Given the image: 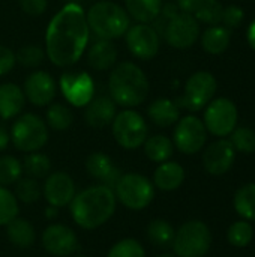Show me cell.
Segmentation results:
<instances>
[{
  "label": "cell",
  "mask_w": 255,
  "mask_h": 257,
  "mask_svg": "<svg viewBox=\"0 0 255 257\" xmlns=\"http://www.w3.org/2000/svg\"><path fill=\"white\" fill-rule=\"evenodd\" d=\"M89 26L84 9L74 2L66 3L50 21L45 32V53L56 66L75 65L86 51Z\"/></svg>",
  "instance_id": "1"
},
{
  "label": "cell",
  "mask_w": 255,
  "mask_h": 257,
  "mask_svg": "<svg viewBox=\"0 0 255 257\" xmlns=\"http://www.w3.org/2000/svg\"><path fill=\"white\" fill-rule=\"evenodd\" d=\"M116 206L117 199L114 190L99 184L77 193L69 203V212L78 227L95 230L114 215Z\"/></svg>",
  "instance_id": "2"
},
{
  "label": "cell",
  "mask_w": 255,
  "mask_h": 257,
  "mask_svg": "<svg viewBox=\"0 0 255 257\" xmlns=\"http://www.w3.org/2000/svg\"><path fill=\"white\" fill-rule=\"evenodd\" d=\"M108 90L116 105L125 108L138 107L149 95V80L138 65L120 62L110 72Z\"/></svg>",
  "instance_id": "3"
},
{
  "label": "cell",
  "mask_w": 255,
  "mask_h": 257,
  "mask_svg": "<svg viewBox=\"0 0 255 257\" xmlns=\"http://www.w3.org/2000/svg\"><path fill=\"white\" fill-rule=\"evenodd\" d=\"M89 30L99 39L113 41L126 33L131 27V17L125 8L111 0H101L92 5L86 14Z\"/></svg>",
  "instance_id": "4"
},
{
  "label": "cell",
  "mask_w": 255,
  "mask_h": 257,
  "mask_svg": "<svg viewBox=\"0 0 255 257\" xmlns=\"http://www.w3.org/2000/svg\"><path fill=\"white\" fill-rule=\"evenodd\" d=\"M116 199L131 211L146 209L155 199L153 182L140 173H125L113 188Z\"/></svg>",
  "instance_id": "5"
},
{
  "label": "cell",
  "mask_w": 255,
  "mask_h": 257,
  "mask_svg": "<svg viewBox=\"0 0 255 257\" xmlns=\"http://www.w3.org/2000/svg\"><path fill=\"white\" fill-rule=\"evenodd\" d=\"M171 247L177 257H204L212 247V232L200 220L186 221L176 232Z\"/></svg>",
  "instance_id": "6"
},
{
  "label": "cell",
  "mask_w": 255,
  "mask_h": 257,
  "mask_svg": "<svg viewBox=\"0 0 255 257\" xmlns=\"http://www.w3.org/2000/svg\"><path fill=\"white\" fill-rule=\"evenodd\" d=\"M9 136L17 151L24 154L38 152L48 142V126L38 114L26 113L14 122Z\"/></svg>",
  "instance_id": "7"
},
{
  "label": "cell",
  "mask_w": 255,
  "mask_h": 257,
  "mask_svg": "<svg viewBox=\"0 0 255 257\" xmlns=\"http://www.w3.org/2000/svg\"><path fill=\"white\" fill-rule=\"evenodd\" d=\"M111 131L116 143L128 151L141 148L149 134L144 117L132 108L122 110L116 114L111 123Z\"/></svg>",
  "instance_id": "8"
},
{
  "label": "cell",
  "mask_w": 255,
  "mask_h": 257,
  "mask_svg": "<svg viewBox=\"0 0 255 257\" xmlns=\"http://www.w3.org/2000/svg\"><path fill=\"white\" fill-rule=\"evenodd\" d=\"M237 119L239 113L236 104L228 98H216L206 105L203 123L207 133L224 139L233 133L237 125Z\"/></svg>",
  "instance_id": "9"
},
{
  "label": "cell",
  "mask_w": 255,
  "mask_h": 257,
  "mask_svg": "<svg viewBox=\"0 0 255 257\" xmlns=\"http://www.w3.org/2000/svg\"><path fill=\"white\" fill-rule=\"evenodd\" d=\"M215 93L216 78L207 71L194 72L185 84L180 105L188 108L189 111H198L213 99Z\"/></svg>",
  "instance_id": "10"
},
{
  "label": "cell",
  "mask_w": 255,
  "mask_h": 257,
  "mask_svg": "<svg viewBox=\"0 0 255 257\" xmlns=\"http://www.w3.org/2000/svg\"><path fill=\"white\" fill-rule=\"evenodd\" d=\"M207 140V130L197 116H185L177 120L173 134L174 148L185 155H194L200 152Z\"/></svg>",
  "instance_id": "11"
},
{
  "label": "cell",
  "mask_w": 255,
  "mask_h": 257,
  "mask_svg": "<svg viewBox=\"0 0 255 257\" xmlns=\"http://www.w3.org/2000/svg\"><path fill=\"white\" fill-rule=\"evenodd\" d=\"M65 99L74 107H86L95 98V81L84 71H66L59 80Z\"/></svg>",
  "instance_id": "12"
},
{
  "label": "cell",
  "mask_w": 255,
  "mask_h": 257,
  "mask_svg": "<svg viewBox=\"0 0 255 257\" xmlns=\"http://www.w3.org/2000/svg\"><path fill=\"white\" fill-rule=\"evenodd\" d=\"M125 41L129 53L140 60L153 59L158 54L161 45L159 33L153 26L144 23L131 26L125 33Z\"/></svg>",
  "instance_id": "13"
},
{
  "label": "cell",
  "mask_w": 255,
  "mask_h": 257,
  "mask_svg": "<svg viewBox=\"0 0 255 257\" xmlns=\"http://www.w3.org/2000/svg\"><path fill=\"white\" fill-rule=\"evenodd\" d=\"M200 21L185 12H179L174 18H171L164 30L165 41L177 50H186L192 47L200 38Z\"/></svg>",
  "instance_id": "14"
},
{
  "label": "cell",
  "mask_w": 255,
  "mask_h": 257,
  "mask_svg": "<svg viewBox=\"0 0 255 257\" xmlns=\"http://www.w3.org/2000/svg\"><path fill=\"white\" fill-rule=\"evenodd\" d=\"M44 250L56 257L72 256L78 248L75 232L65 224H50L41 235Z\"/></svg>",
  "instance_id": "15"
},
{
  "label": "cell",
  "mask_w": 255,
  "mask_h": 257,
  "mask_svg": "<svg viewBox=\"0 0 255 257\" xmlns=\"http://www.w3.org/2000/svg\"><path fill=\"white\" fill-rule=\"evenodd\" d=\"M75 194V182L68 173L54 172L45 178V182L42 185V196L50 206L57 209L69 206Z\"/></svg>",
  "instance_id": "16"
},
{
  "label": "cell",
  "mask_w": 255,
  "mask_h": 257,
  "mask_svg": "<svg viewBox=\"0 0 255 257\" xmlns=\"http://www.w3.org/2000/svg\"><path fill=\"white\" fill-rule=\"evenodd\" d=\"M236 160V151L230 140L219 139L209 145L203 154V166L212 176H221L230 172Z\"/></svg>",
  "instance_id": "17"
},
{
  "label": "cell",
  "mask_w": 255,
  "mask_h": 257,
  "mask_svg": "<svg viewBox=\"0 0 255 257\" xmlns=\"http://www.w3.org/2000/svg\"><path fill=\"white\" fill-rule=\"evenodd\" d=\"M23 92L26 99L36 107H48L56 98V81L45 71H35L24 80Z\"/></svg>",
  "instance_id": "18"
},
{
  "label": "cell",
  "mask_w": 255,
  "mask_h": 257,
  "mask_svg": "<svg viewBox=\"0 0 255 257\" xmlns=\"http://www.w3.org/2000/svg\"><path fill=\"white\" fill-rule=\"evenodd\" d=\"M84 166H86L87 173L93 179H96L101 185H105L110 188H114L122 176V172L119 170V167L104 152H92L86 158Z\"/></svg>",
  "instance_id": "19"
},
{
  "label": "cell",
  "mask_w": 255,
  "mask_h": 257,
  "mask_svg": "<svg viewBox=\"0 0 255 257\" xmlns=\"http://www.w3.org/2000/svg\"><path fill=\"white\" fill-rule=\"evenodd\" d=\"M116 114H117L116 102L108 96H98L93 98L86 105L84 120L89 126L95 130H102L113 123Z\"/></svg>",
  "instance_id": "20"
},
{
  "label": "cell",
  "mask_w": 255,
  "mask_h": 257,
  "mask_svg": "<svg viewBox=\"0 0 255 257\" xmlns=\"http://www.w3.org/2000/svg\"><path fill=\"white\" fill-rule=\"evenodd\" d=\"M185 176H186L185 169L179 163L168 160L156 167L153 173V185L155 188L165 193L176 191L185 182Z\"/></svg>",
  "instance_id": "21"
},
{
  "label": "cell",
  "mask_w": 255,
  "mask_h": 257,
  "mask_svg": "<svg viewBox=\"0 0 255 257\" xmlns=\"http://www.w3.org/2000/svg\"><path fill=\"white\" fill-rule=\"evenodd\" d=\"M26 104L24 92L20 86L14 83L0 84V117L9 120L17 117Z\"/></svg>",
  "instance_id": "22"
},
{
  "label": "cell",
  "mask_w": 255,
  "mask_h": 257,
  "mask_svg": "<svg viewBox=\"0 0 255 257\" xmlns=\"http://www.w3.org/2000/svg\"><path fill=\"white\" fill-rule=\"evenodd\" d=\"M117 62V48L111 41L99 39L87 51V63L96 71H108Z\"/></svg>",
  "instance_id": "23"
},
{
  "label": "cell",
  "mask_w": 255,
  "mask_h": 257,
  "mask_svg": "<svg viewBox=\"0 0 255 257\" xmlns=\"http://www.w3.org/2000/svg\"><path fill=\"white\" fill-rule=\"evenodd\" d=\"M147 116L156 126L168 128L177 123V120L180 119V110L174 101L168 98H159L149 105Z\"/></svg>",
  "instance_id": "24"
},
{
  "label": "cell",
  "mask_w": 255,
  "mask_h": 257,
  "mask_svg": "<svg viewBox=\"0 0 255 257\" xmlns=\"http://www.w3.org/2000/svg\"><path fill=\"white\" fill-rule=\"evenodd\" d=\"M8 241L17 248H30L36 241V232L32 223L26 218H14L6 224Z\"/></svg>",
  "instance_id": "25"
},
{
  "label": "cell",
  "mask_w": 255,
  "mask_h": 257,
  "mask_svg": "<svg viewBox=\"0 0 255 257\" xmlns=\"http://www.w3.org/2000/svg\"><path fill=\"white\" fill-rule=\"evenodd\" d=\"M125 9L138 23H153L162 9V0H125Z\"/></svg>",
  "instance_id": "26"
},
{
  "label": "cell",
  "mask_w": 255,
  "mask_h": 257,
  "mask_svg": "<svg viewBox=\"0 0 255 257\" xmlns=\"http://www.w3.org/2000/svg\"><path fill=\"white\" fill-rule=\"evenodd\" d=\"M146 157L153 163H165L168 161L174 154V143L167 136L156 134L152 137H147L143 145Z\"/></svg>",
  "instance_id": "27"
},
{
  "label": "cell",
  "mask_w": 255,
  "mask_h": 257,
  "mask_svg": "<svg viewBox=\"0 0 255 257\" xmlns=\"http://www.w3.org/2000/svg\"><path fill=\"white\" fill-rule=\"evenodd\" d=\"M231 33L224 26H210L201 35V45L210 54H221L230 45Z\"/></svg>",
  "instance_id": "28"
},
{
  "label": "cell",
  "mask_w": 255,
  "mask_h": 257,
  "mask_svg": "<svg viewBox=\"0 0 255 257\" xmlns=\"http://www.w3.org/2000/svg\"><path fill=\"white\" fill-rule=\"evenodd\" d=\"M234 211L242 217V220L255 221V182L242 185L233 197Z\"/></svg>",
  "instance_id": "29"
},
{
  "label": "cell",
  "mask_w": 255,
  "mask_h": 257,
  "mask_svg": "<svg viewBox=\"0 0 255 257\" xmlns=\"http://www.w3.org/2000/svg\"><path fill=\"white\" fill-rule=\"evenodd\" d=\"M146 235H147V239L158 248H167L173 244L176 230L167 220L156 218L147 224Z\"/></svg>",
  "instance_id": "30"
},
{
  "label": "cell",
  "mask_w": 255,
  "mask_h": 257,
  "mask_svg": "<svg viewBox=\"0 0 255 257\" xmlns=\"http://www.w3.org/2000/svg\"><path fill=\"white\" fill-rule=\"evenodd\" d=\"M21 166H23V173L27 178L36 179V181L45 179L50 175V170H51L50 158L45 154H41V152L26 154Z\"/></svg>",
  "instance_id": "31"
},
{
  "label": "cell",
  "mask_w": 255,
  "mask_h": 257,
  "mask_svg": "<svg viewBox=\"0 0 255 257\" xmlns=\"http://www.w3.org/2000/svg\"><path fill=\"white\" fill-rule=\"evenodd\" d=\"M45 123L54 131H66L74 123V114L65 104H50L45 113Z\"/></svg>",
  "instance_id": "32"
},
{
  "label": "cell",
  "mask_w": 255,
  "mask_h": 257,
  "mask_svg": "<svg viewBox=\"0 0 255 257\" xmlns=\"http://www.w3.org/2000/svg\"><path fill=\"white\" fill-rule=\"evenodd\" d=\"M23 178V166L21 161L12 155L0 157V185L11 187L15 185Z\"/></svg>",
  "instance_id": "33"
},
{
  "label": "cell",
  "mask_w": 255,
  "mask_h": 257,
  "mask_svg": "<svg viewBox=\"0 0 255 257\" xmlns=\"http://www.w3.org/2000/svg\"><path fill=\"white\" fill-rule=\"evenodd\" d=\"M252 238H254V229H252L251 223L246 220L234 221L227 230V239L236 248L248 247L251 244Z\"/></svg>",
  "instance_id": "34"
},
{
  "label": "cell",
  "mask_w": 255,
  "mask_h": 257,
  "mask_svg": "<svg viewBox=\"0 0 255 257\" xmlns=\"http://www.w3.org/2000/svg\"><path fill=\"white\" fill-rule=\"evenodd\" d=\"M15 197L18 202L26 203V205H32L36 203L41 196H42V187L38 184L36 179L32 178H21L17 184H15Z\"/></svg>",
  "instance_id": "35"
},
{
  "label": "cell",
  "mask_w": 255,
  "mask_h": 257,
  "mask_svg": "<svg viewBox=\"0 0 255 257\" xmlns=\"http://www.w3.org/2000/svg\"><path fill=\"white\" fill-rule=\"evenodd\" d=\"M20 206L15 194L8 188L0 185V226L9 224L14 218L18 217Z\"/></svg>",
  "instance_id": "36"
},
{
  "label": "cell",
  "mask_w": 255,
  "mask_h": 257,
  "mask_svg": "<svg viewBox=\"0 0 255 257\" xmlns=\"http://www.w3.org/2000/svg\"><path fill=\"white\" fill-rule=\"evenodd\" d=\"M222 14L224 6L219 0H204L198 11L194 14V17L204 24L218 26L219 23H222Z\"/></svg>",
  "instance_id": "37"
},
{
  "label": "cell",
  "mask_w": 255,
  "mask_h": 257,
  "mask_svg": "<svg viewBox=\"0 0 255 257\" xmlns=\"http://www.w3.org/2000/svg\"><path fill=\"white\" fill-rule=\"evenodd\" d=\"M230 142L234 151L242 154H254L255 152V131L248 126L234 128L230 134Z\"/></svg>",
  "instance_id": "38"
},
{
  "label": "cell",
  "mask_w": 255,
  "mask_h": 257,
  "mask_svg": "<svg viewBox=\"0 0 255 257\" xmlns=\"http://www.w3.org/2000/svg\"><path fill=\"white\" fill-rule=\"evenodd\" d=\"M107 257H146V250L140 241L134 238H125L110 248Z\"/></svg>",
  "instance_id": "39"
},
{
  "label": "cell",
  "mask_w": 255,
  "mask_h": 257,
  "mask_svg": "<svg viewBox=\"0 0 255 257\" xmlns=\"http://www.w3.org/2000/svg\"><path fill=\"white\" fill-rule=\"evenodd\" d=\"M15 59L23 66L36 68L44 62L45 53H44L42 47L35 45V44H27V45H23L21 48H18V51L15 53Z\"/></svg>",
  "instance_id": "40"
},
{
  "label": "cell",
  "mask_w": 255,
  "mask_h": 257,
  "mask_svg": "<svg viewBox=\"0 0 255 257\" xmlns=\"http://www.w3.org/2000/svg\"><path fill=\"white\" fill-rule=\"evenodd\" d=\"M243 18H245V12H243V9L240 6L230 5V6L224 8L222 23H224V27H227L228 30L234 29V27H239L242 24Z\"/></svg>",
  "instance_id": "41"
},
{
  "label": "cell",
  "mask_w": 255,
  "mask_h": 257,
  "mask_svg": "<svg viewBox=\"0 0 255 257\" xmlns=\"http://www.w3.org/2000/svg\"><path fill=\"white\" fill-rule=\"evenodd\" d=\"M15 63H17L15 53L6 45L0 44V77L9 74L14 69Z\"/></svg>",
  "instance_id": "42"
},
{
  "label": "cell",
  "mask_w": 255,
  "mask_h": 257,
  "mask_svg": "<svg viewBox=\"0 0 255 257\" xmlns=\"http://www.w3.org/2000/svg\"><path fill=\"white\" fill-rule=\"evenodd\" d=\"M20 6L23 12L32 17L42 15L48 8V0H20Z\"/></svg>",
  "instance_id": "43"
},
{
  "label": "cell",
  "mask_w": 255,
  "mask_h": 257,
  "mask_svg": "<svg viewBox=\"0 0 255 257\" xmlns=\"http://www.w3.org/2000/svg\"><path fill=\"white\" fill-rule=\"evenodd\" d=\"M203 2L204 0H177V6H179L180 12L194 15L198 11V8L203 5Z\"/></svg>",
  "instance_id": "44"
},
{
  "label": "cell",
  "mask_w": 255,
  "mask_h": 257,
  "mask_svg": "<svg viewBox=\"0 0 255 257\" xmlns=\"http://www.w3.org/2000/svg\"><path fill=\"white\" fill-rule=\"evenodd\" d=\"M9 142H11V136H9V133L6 131V128H5V126H2V125H0V152H2V151H5V149L8 148Z\"/></svg>",
  "instance_id": "45"
},
{
  "label": "cell",
  "mask_w": 255,
  "mask_h": 257,
  "mask_svg": "<svg viewBox=\"0 0 255 257\" xmlns=\"http://www.w3.org/2000/svg\"><path fill=\"white\" fill-rule=\"evenodd\" d=\"M246 36H248V42H249V45H251V47L255 50V20L251 23V26L248 27Z\"/></svg>",
  "instance_id": "46"
},
{
  "label": "cell",
  "mask_w": 255,
  "mask_h": 257,
  "mask_svg": "<svg viewBox=\"0 0 255 257\" xmlns=\"http://www.w3.org/2000/svg\"><path fill=\"white\" fill-rule=\"evenodd\" d=\"M158 257H177V256H176V254H168V253H167V254H161V256H158Z\"/></svg>",
  "instance_id": "47"
},
{
  "label": "cell",
  "mask_w": 255,
  "mask_h": 257,
  "mask_svg": "<svg viewBox=\"0 0 255 257\" xmlns=\"http://www.w3.org/2000/svg\"><path fill=\"white\" fill-rule=\"evenodd\" d=\"M69 2H74V3H77V0H69Z\"/></svg>",
  "instance_id": "48"
},
{
  "label": "cell",
  "mask_w": 255,
  "mask_h": 257,
  "mask_svg": "<svg viewBox=\"0 0 255 257\" xmlns=\"http://www.w3.org/2000/svg\"><path fill=\"white\" fill-rule=\"evenodd\" d=\"M75 257H87V256H75Z\"/></svg>",
  "instance_id": "49"
}]
</instances>
